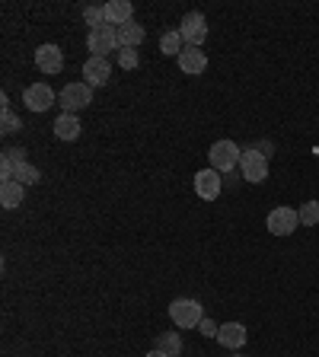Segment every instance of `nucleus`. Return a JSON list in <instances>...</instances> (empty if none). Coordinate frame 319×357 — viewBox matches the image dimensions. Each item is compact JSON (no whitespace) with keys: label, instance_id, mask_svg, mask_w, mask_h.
<instances>
[{"label":"nucleus","instance_id":"f257e3e1","mask_svg":"<svg viewBox=\"0 0 319 357\" xmlns=\"http://www.w3.org/2000/svg\"><path fill=\"white\" fill-rule=\"evenodd\" d=\"M170 319H172V326H179V328H198L201 319H205V312H201L198 300L179 297L170 303Z\"/></svg>","mask_w":319,"mask_h":357},{"label":"nucleus","instance_id":"f03ea898","mask_svg":"<svg viewBox=\"0 0 319 357\" xmlns=\"http://www.w3.org/2000/svg\"><path fill=\"white\" fill-rule=\"evenodd\" d=\"M239 156H243V150L237 147L233 141H214L208 150V160H211V169H217L223 176V172H230L233 166H239Z\"/></svg>","mask_w":319,"mask_h":357},{"label":"nucleus","instance_id":"7ed1b4c3","mask_svg":"<svg viewBox=\"0 0 319 357\" xmlns=\"http://www.w3.org/2000/svg\"><path fill=\"white\" fill-rule=\"evenodd\" d=\"M239 169H243V178L253 182V185H262L268 178V156L259 153L255 147H246L243 156H239Z\"/></svg>","mask_w":319,"mask_h":357},{"label":"nucleus","instance_id":"20e7f679","mask_svg":"<svg viewBox=\"0 0 319 357\" xmlns=\"http://www.w3.org/2000/svg\"><path fill=\"white\" fill-rule=\"evenodd\" d=\"M87 48L93 52V58H105L109 52H119V29L115 26H99V29H89L87 36Z\"/></svg>","mask_w":319,"mask_h":357},{"label":"nucleus","instance_id":"39448f33","mask_svg":"<svg viewBox=\"0 0 319 357\" xmlns=\"http://www.w3.org/2000/svg\"><path fill=\"white\" fill-rule=\"evenodd\" d=\"M58 102H61V109L64 112H80V109H87L89 102H93V86L89 83H67L64 89H61V96H58Z\"/></svg>","mask_w":319,"mask_h":357},{"label":"nucleus","instance_id":"423d86ee","mask_svg":"<svg viewBox=\"0 0 319 357\" xmlns=\"http://www.w3.org/2000/svg\"><path fill=\"white\" fill-rule=\"evenodd\" d=\"M179 36H182V42L188 48H201L205 38H208V20H205V13H188L186 20L179 22Z\"/></svg>","mask_w":319,"mask_h":357},{"label":"nucleus","instance_id":"0eeeda50","mask_svg":"<svg viewBox=\"0 0 319 357\" xmlns=\"http://www.w3.org/2000/svg\"><path fill=\"white\" fill-rule=\"evenodd\" d=\"M265 227H268V233H275V236H290V233L300 227V214L294 208H275L268 214Z\"/></svg>","mask_w":319,"mask_h":357},{"label":"nucleus","instance_id":"6e6552de","mask_svg":"<svg viewBox=\"0 0 319 357\" xmlns=\"http://www.w3.org/2000/svg\"><path fill=\"white\" fill-rule=\"evenodd\" d=\"M22 102H26V109L29 112H45L54 105V89L48 86V83H29L26 86V93H22Z\"/></svg>","mask_w":319,"mask_h":357},{"label":"nucleus","instance_id":"1a4fd4ad","mask_svg":"<svg viewBox=\"0 0 319 357\" xmlns=\"http://www.w3.org/2000/svg\"><path fill=\"white\" fill-rule=\"evenodd\" d=\"M223 188V176L217 169H201L195 172V195L205 201H217V195H221Z\"/></svg>","mask_w":319,"mask_h":357},{"label":"nucleus","instance_id":"9d476101","mask_svg":"<svg viewBox=\"0 0 319 357\" xmlns=\"http://www.w3.org/2000/svg\"><path fill=\"white\" fill-rule=\"evenodd\" d=\"M36 67L42 74H61L64 52H61L58 45H42V48H36Z\"/></svg>","mask_w":319,"mask_h":357},{"label":"nucleus","instance_id":"9b49d317","mask_svg":"<svg viewBox=\"0 0 319 357\" xmlns=\"http://www.w3.org/2000/svg\"><path fill=\"white\" fill-rule=\"evenodd\" d=\"M109 77H112L109 58H87V64H83V83H89V86H105Z\"/></svg>","mask_w":319,"mask_h":357},{"label":"nucleus","instance_id":"f8f14e48","mask_svg":"<svg viewBox=\"0 0 319 357\" xmlns=\"http://www.w3.org/2000/svg\"><path fill=\"white\" fill-rule=\"evenodd\" d=\"M179 70L182 74H188V77H198V74H205L208 70V58H205V52L201 48H188L186 45V52L179 54Z\"/></svg>","mask_w":319,"mask_h":357},{"label":"nucleus","instance_id":"ddd939ff","mask_svg":"<svg viewBox=\"0 0 319 357\" xmlns=\"http://www.w3.org/2000/svg\"><path fill=\"white\" fill-rule=\"evenodd\" d=\"M246 338H249V332H246L243 322H223L221 332H217V342H221L223 348H230V351H239V348H243Z\"/></svg>","mask_w":319,"mask_h":357},{"label":"nucleus","instance_id":"4468645a","mask_svg":"<svg viewBox=\"0 0 319 357\" xmlns=\"http://www.w3.org/2000/svg\"><path fill=\"white\" fill-rule=\"evenodd\" d=\"M52 128H54V137H58V141H77V137H80V131H83L80 119H77L74 112H61Z\"/></svg>","mask_w":319,"mask_h":357},{"label":"nucleus","instance_id":"2eb2a0df","mask_svg":"<svg viewBox=\"0 0 319 357\" xmlns=\"http://www.w3.org/2000/svg\"><path fill=\"white\" fill-rule=\"evenodd\" d=\"M134 20V7H131V0H109L105 3V22L109 26H125V22Z\"/></svg>","mask_w":319,"mask_h":357},{"label":"nucleus","instance_id":"dca6fc26","mask_svg":"<svg viewBox=\"0 0 319 357\" xmlns=\"http://www.w3.org/2000/svg\"><path fill=\"white\" fill-rule=\"evenodd\" d=\"M26 163V150L22 147H7L3 153H0V178L7 182V178L16 176V169Z\"/></svg>","mask_w":319,"mask_h":357},{"label":"nucleus","instance_id":"f3484780","mask_svg":"<svg viewBox=\"0 0 319 357\" xmlns=\"http://www.w3.org/2000/svg\"><path fill=\"white\" fill-rule=\"evenodd\" d=\"M22 198H26V185H22V182H16V178L0 182V204H3V208H20Z\"/></svg>","mask_w":319,"mask_h":357},{"label":"nucleus","instance_id":"a211bd4d","mask_svg":"<svg viewBox=\"0 0 319 357\" xmlns=\"http://www.w3.org/2000/svg\"><path fill=\"white\" fill-rule=\"evenodd\" d=\"M144 26L138 20H131V22H125V26H119V48H138V45L144 42Z\"/></svg>","mask_w":319,"mask_h":357},{"label":"nucleus","instance_id":"6ab92c4d","mask_svg":"<svg viewBox=\"0 0 319 357\" xmlns=\"http://www.w3.org/2000/svg\"><path fill=\"white\" fill-rule=\"evenodd\" d=\"M160 52L163 54H182L186 52V42H182V36H179V29H172V32H163L160 36Z\"/></svg>","mask_w":319,"mask_h":357},{"label":"nucleus","instance_id":"aec40b11","mask_svg":"<svg viewBox=\"0 0 319 357\" xmlns=\"http://www.w3.org/2000/svg\"><path fill=\"white\" fill-rule=\"evenodd\" d=\"M156 348L166 351L170 357H179V351H182V338H179L176 332H163L160 338H156Z\"/></svg>","mask_w":319,"mask_h":357},{"label":"nucleus","instance_id":"412c9836","mask_svg":"<svg viewBox=\"0 0 319 357\" xmlns=\"http://www.w3.org/2000/svg\"><path fill=\"white\" fill-rule=\"evenodd\" d=\"M300 227H316L319 223V201H306V204H300Z\"/></svg>","mask_w":319,"mask_h":357},{"label":"nucleus","instance_id":"4be33fe9","mask_svg":"<svg viewBox=\"0 0 319 357\" xmlns=\"http://www.w3.org/2000/svg\"><path fill=\"white\" fill-rule=\"evenodd\" d=\"M83 22H87L89 29H99V26H105V7H83Z\"/></svg>","mask_w":319,"mask_h":357},{"label":"nucleus","instance_id":"5701e85b","mask_svg":"<svg viewBox=\"0 0 319 357\" xmlns=\"http://www.w3.org/2000/svg\"><path fill=\"white\" fill-rule=\"evenodd\" d=\"M13 178H16V182H22L26 188H29V185H36L38 178H42V172H38L32 163H22L20 169H16V176H13Z\"/></svg>","mask_w":319,"mask_h":357},{"label":"nucleus","instance_id":"b1692460","mask_svg":"<svg viewBox=\"0 0 319 357\" xmlns=\"http://www.w3.org/2000/svg\"><path fill=\"white\" fill-rule=\"evenodd\" d=\"M119 64H121V70H134V67L141 64L138 48H121V52H119Z\"/></svg>","mask_w":319,"mask_h":357},{"label":"nucleus","instance_id":"393cba45","mask_svg":"<svg viewBox=\"0 0 319 357\" xmlns=\"http://www.w3.org/2000/svg\"><path fill=\"white\" fill-rule=\"evenodd\" d=\"M20 128H22V121L16 119L13 112H10V109L0 112V131H3V134H13V131H20Z\"/></svg>","mask_w":319,"mask_h":357},{"label":"nucleus","instance_id":"a878e982","mask_svg":"<svg viewBox=\"0 0 319 357\" xmlns=\"http://www.w3.org/2000/svg\"><path fill=\"white\" fill-rule=\"evenodd\" d=\"M198 332H201V335H205V338H217V332H221V326H217V322H214V319H201Z\"/></svg>","mask_w":319,"mask_h":357},{"label":"nucleus","instance_id":"bb28decb","mask_svg":"<svg viewBox=\"0 0 319 357\" xmlns=\"http://www.w3.org/2000/svg\"><path fill=\"white\" fill-rule=\"evenodd\" d=\"M253 147L259 150V153H265V156H272V153H275V147H272V144H268V141H259V144H253Z\"/></svg>","mask_w":319,"mask_h":357},{"label":"nucleus","instance_id":"cd10ccee","mask_svg":"<svg viewBox=\"0 0 319 357\" xmlns=\"http://www.w3.org/2000/svg\"><path fill=\"white\" fill-rule=\"evenodd\" d=\"M147 357H170L166 351H160V348H154V351H147Z\"/></svg>","mask_w":319,"mask_h":357},{"label":"nucleus","instance_id":"c85d7f7f","mask_svg":"<svg viewBox=\"0 0 319 357\" xmlns=\"http://www.w3.org/2000/svg\"><path fill=\"white\" fill-rule=\"evenodd\" d=\"M237 357H243V354H237Z\"/></svg>","mask_w":319,"mask_h":357}]
</instances>
